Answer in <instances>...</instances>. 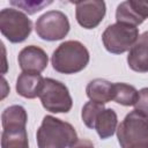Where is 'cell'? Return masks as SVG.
<instances>
[{
  "label": "cell",
  "instance_id": "cell-1",
  "mask_svg": "<svg viewBox=\"0 0 148 148\" xmlns=\"http://www.w3.org/2000/svg\"><path fill=\"white\" fill-rule=\"evenodd\" d=\"M75 128L67 121L45 116L36 133L38 148H71L77 141Z\"/></svg>",
  "mask_w": 148,
  "mask_h": 148
},
{
  "label": "cell",
  "instance_id": "cell-2",
  "mask_svg": "<svg viewBox=\"0 0 148 148\" xmlns=\"http://www.w3.org/2000/svg\"><path fill=\"white\" fill-rule=\"evenodd\" d=\"M89 60L88 49L79 40L62 42L51 57L53 69L61 74L79 73L87 67Z\"/></svg>",
  "mask_w": 148,
  "mask_h": 148
},
{
  "label": "cell",
  "instance_id": "cell-3",
  "mask_svg": "<svg viewBox=\"0 0 148 148\" xmlns=\"http://www.w3.org/2000/svg\"><path fill=\"white\" fill-rule=\"evenodd\" d=\"M117 138L121 148L148 146V117L136 110L131 111L117 127Z\"/></svg>",
  "mask_w": 148,
  "mask_h": 148
},
{
  "label": "cell",
  "instance_id": "cell-4",
  "mask_svg": "<svg viewBox=\"0 0 148 148\" xmlns=\"http://www.w3.org/2000/svg\"><path fill=\"white\" fill-rule=\"evenodd\" d=\"M43 108L52 113H67L73 106L68 88L61 81L46 77L38 95Z\"/></svg>",
  "mask_w": 148,
  "mask_h": 148
},
{
  "label": "cell",
  "instance_id": "cell-5",
  "mask_svg": "<svg viewBox=\"0 0 148 148\" xmlns=\"http://www.w3.org/2000/svg\"><path fill=\"white\" fill-rule=\"evenodd\" d=\"M139 38V29L134 25L116 22L106 27L102 34V42L105 50L113 54H121L130 51Z\"/></svg>",
  "mask_w": 148,
  "mask_h": 148
},
{
  "label": "cell",
  "instance_id": "cell-6",
  "mask_svg": "<svg viewBox=\"0 0 148 148\" xmlns=\"http://www.w3.org/2000/svg\"><path fill=\"white\" fill-rule=\"evenodd\" d=\"M32 22L16 8H3L0 10V31L10 43L24 42L31 34Z\"/></svg>",
  "mask_w": 148,
  "mask_h": 148
},
{
  "label": "cell",
  "instance_id": "cell-7",
  "mask_svg": "<svg viewBox=\"0 0 148 148\" xmlns=\"http://www.w3.org/2000/svg\"><path fill=\"white\" fill-rule=\"evenodd\" d=\"M69 29L71 24L68 17L60 10H49L40 15L35 23V30L38 37L47 42L65 38Z\"/></svg>",
  "mask_w": 148,
  "mask_h": 148
},
{
  "label": "cell",
  "instance_id": "cell-8",
  "mask_svg": "<svg viewBox=\"0 0 148 148\" xmlns=\"http://www.w3.org/2000/svg\"><path fill=\"white\" fill-rule=\"evenodd\" d=\"M75 5V17L84 29H95L104 18L106 6L103 0L77 1Z\"/></svg>",
  "mask_w": 148,
  "mask_h": 148
},
{
  "label": "cell",
  "instance_id": "cell-9",
  "mask_svg": "<svg viewBox=\"0 0 148 148\" xmlns=\"http://www.w3.org/2000/svg\"><path fill=\"white\" fill-rule=\"evenodd\" d=\"M17 61L22 72L40 74L47 67L49 57L42 47L28 45L20 51Z\"/></svg>",
  "mask_w": 148,
  "mask_h": 148
},
{
  "label": "cell",
  "instance_id": "cell-10",
  "mask_svg": "<svg viewBox=\"0 0 148 148\" xmlns=\"http://www.w3.org/2000/svg\"><path fill=\"white\" fill-rule=\"evenodd\" d=\"M146 18H148V2L127 0L118 5L116 9L117 22L127 23L134 27L140 25Z\"/></svg>",
  "mask_w": 148,
  "mask_h": 148
},
{
  "label": "cell",
  "instance_id": "cell-11",
  "mask_svg": "<svg viewBox=\"0 0 148 148\" xmlns=\"http://www.w3.org/2000/svg\"><path fill=\"white\" fill-rule=\"evenodd\" d=\"M130 68L138 73L148 72V30L141 34L127 56Z\"/></svg>",
  "mask_w": 148,
  "mask_h": 148
},
{
  "label": "cell",
  "instance_id": "cell-12",
  "mask_svg": "<svg viewBox=\"0 0 148 148\" xmlns=\"http://www.w3.org/2000/svg\"><path fill=\"white\" fill-rule=\"evenodd\" d=\"M118 125V117L113 109L111 108H103L97 112L95 116L91 130H95L101 139H108L114 134L117 131Z\"/></svg>",
  "mask_w": 148,
  "mask_h": 148
},
{
  "label": "cell",
  "instance_id": "cell-13",
  "mask_svg": "<svg viewBox=\"0 0 148 148\" xmlns=\"http://www.w3.org/2000/svg\"><path fill=\"white\" fill-rule=\"evenodd\" d=\"M43 83H44V77L40 74L22 72L16 80L15 89L20 96L24 98L34 99L38 97Z\"/></svg>",
  "mask_w": 148,
  "mask_h": 148
},
{
  "label": "cell",
  "instance_id": "cell-14",
  "mask_svg": "<svg viewBox=\"0 0 148 148\" xmlns=\"http://www.w3.org/2000/svg\"><path fill=\"white\" fill-rule=\"evenodd\" d=\"M1 148H29L27 125H8L2 127Z\"/></svg>",
  "mask_w": 148,
  "mask_h": 148
},
{
  "label": "cell",
  "instance_id": "cell-15",
  "mask_svg": "<svg viewBox=\"0 0 148 148\" xmlns=\"http://www.w3.org/2000/svg\"><path fill=\"white\" fill-rule=\"evenodd\" d=\"M86 94L90 101L105 104L113 101V83L104 79H94L87 84Z\"/></svg>",
  "mask_w": 148,
  "mask_h": 148
},
{
  "label": "cell",
  "instance_id": "cell-16",
  "mask_svg": "<svg viewBox=\"0 0 148 148\" xmlns=\"http://www.w3.org/2000/svg\"><path fill=\"white\" fill-rule=\"evenodd\" d=\"M138 96L139 91L134 86L124 82L113 83V101L116 103L124 106H132L136 103Z\"/></svg>",
  "mask_w": 148,
  "mask_h": 148
},
{
  "label": "cell",
  "instance_id": "cell-17",
  "mask_svg": "<svg viewBox=\"0 0 148 148\" xmlns=\"http://www.w3.org/2000/svg\"><path fill=\"white\" fill-rule=\"evenodd\" d=\"M28 114L22 105H10L1 113V125H27Z\"/></svg>",
  "mask_w": 148,
  "mask_h": 148
},
{
  "label": "cell",
  "instance_id": "cell-18",
  "mask_svg": "<svg viewBox=\"0 0 148 148\" xmlns=\"http://www.w3.org/2000/svg\"><path fill=\"white\" fill-rule=\"evenodd\" d=\"M12 6H15L20 9H23L27 14L32 15L36 14L37 12H40L43 8H45L46 6L51 5L52 1H36V0H12L9 2Z\"/></svg>",
  "mask_w": 148,
  "mask_h": 148
},
{
  "label": "cell",
  "instance_id": "cell-19",
  "mask_svg": "<svg viewBox=\"0 0 148 148\" xmlns=\"http://www.w3.org/2000/svg\"><path fill=\"white\" fill-rule=\"evenodd\" d=\"M103 108H104V104H99V103H96L92 101H89L83 105L82 111H81V118L88 128H91V124H92L95 116Z\"/></svg>",
  "mask_w": 148,
  "mask_h": 148
},
{
  "label": "cell",
  "instance_id": "cell-20",
  "mask_svg": "<svg viewBox=\"0 0 148 148\" xmlns=\"http://www.w3.org/2000/svg\"><path fill=\"white\" fill-rule=\"evenodd\" d=\"M134 110L148 117V87L139 90L138 101L134 104Z\"/></svg>",
  "mask_w": 148,
  "mask_h": 148
},
{
  "label": "cell",
  "instance_id": "cell-21",
  "mask_svg": "<svg viewBox=\"0 0 148 148\" xmlns=\"http://www.w3.org/2000/svg\"><path fill=\"white\" fill-rule=\"evenodd\" d=\"M71 148H95V147L91 141L87 139H81V140H77Z\"/></svg>",
  "mask_w": 148,
  "mask_h": 148
},
{
  "label": "cell",
  "instance_id": "cell-22",
  "mask_svg": "<svg viewBox=\"0 0 148 148\" xmlns=\"http://www.w3.org/2000/svg\"><path fill=\"white\" fill-rule=\"evenodd\" d=\"M140 148H148V146H145V147H140Z\"/></svg>",
  "mask_w": 148,
  "mask_h": 148
}]
</instances>
